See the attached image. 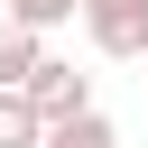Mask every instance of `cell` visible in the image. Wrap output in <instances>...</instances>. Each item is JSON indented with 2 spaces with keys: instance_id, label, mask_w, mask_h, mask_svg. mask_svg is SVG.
Returning a JSON list of instances; mask_svg holds the SVG:
<instances>
[{
  "instance_id": "8992f818",
  "label": "cell",
  "mask_w": 148,
  "mask_h": 148,
  "mask_svg": "<svg viewBox=\"0 0 148 148\" xmlns=\"http://www.w3.org/2000/svg\"><path fill=\"white\" fill-rule=\"evenodd\" d=\"M37 139H46L37 102H28V92H0V148H37Z\"/></svg>"
},
{
  "instance_id": "7a4b0ae2",
  "label": "cell",
  "mask_w": 148,
  "mask_h": 148,
  "mask_svg": "<svg viewBox=\"0 0 148 148\" xmlns=\"http://www.w3.org/2000/svg\"><path fill=\"white\" fill-rule=\"evenodd\" d=\"M28 102H37V120H74V111H92V74H74L65 56H46L28 74Z\"/></svg>"
},
{
  "instance_id": "52a82bcc",
  "label": "cell",
  "mask_w": 148,
  "mask_h": 148,
  "mask_svg": "<svg viewBox=\"0 0 148 148\" xmlns=\"http://www.w3.org/2000/svg\"><path fill=\"white\" fill-rule=\"evenodd\" d=\"M139 65H148V56H139Z\"/></svg>"
},
{
  "instance_id": "3957f363",
  "label": "cell",
  "mask_w": 148,
  "mask_h": 148,
  "mask_svg": "<svg viewBox=\"0 0 148 148\" xmlns=\"http://www.w3.org/2000/svg\"><path fill=\"white\" fill-rule=\"evenodd\" d=\"M37 65H46V37L0 18V92H28V74H37Z\"/></svg>"
},
{
  "instance_id": "6da1fadb",
  "label": "cell",
  "mask_w": 148,
  "mask_h": 148,
  "mask_svg": "<svg viewBox=\"0 0 148 148\" xmlns=\"http://www.w3.org/2000/svg\"><path fill=\"white\" fill-rule=\"evenodd\" d=\"M83 37H92V56L139 65L148 56V0H83Z\"/></svg>"
},
{
  "instance_id": "5b68a950",
  "label": "cell",
  "mask_w": 148,
  "mask_h": 148,
  "mask_svg": "<svg viewBox=\"0 0 148 148\" xmlns=\"http://www.w3.org/2000/svg\"><path fill=\"white\" fill-rule=\"evenodd\" d=\"M0 18H9V28H37V37H56L65 18H83V0H0Z\"/></svg>"
},
{
  "instance_id": "277c9868",
  "label": "cell",
  "mask_w": 148,
  "mask_h": 148,
  "mask_svg": "<svg viewBox=\"0 0 148 148\" xmlns=\"http://www.w3.org/2000/svg\"><path fill=\"white\" fill-rule=\"evenodd\" d=\"M37 148H120V130H111L102 111H74V120H46Z\"/></svg>"
}]
</instances>
